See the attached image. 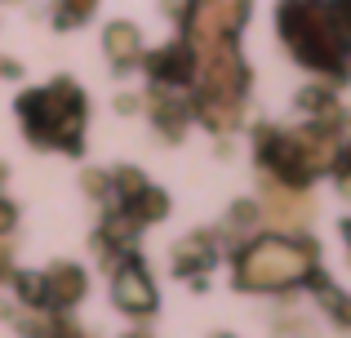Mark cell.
Returning a JSON list of instances; mask_svg holds the SVG:
<instances>
[{
    "label": "cell",
    "mask_w": 351,
    "mask_h": 338,
    "mask_svg": "<svg viewBox=\"0 0 351 338\" xmlns=\"http://www.w3.org/2000/svg\"><path fill=\"white\" fill-rule=\"evenodd\" d=\"M116 303L125 307V312H152V307H156L152 280H147L138 267H125V271L116 276Z\"/></svg>",
    "instance_id": "cell-2"
},
{
    "label": "cell",
    "mask_w": 351,
    "mask_h": 338,
    "mask_svg": "<svg viewBox=\"0 0 351 338\" xmlns=\"http://www.w3.org/2000/svg\"><path fill=\"white\" fill-rule=\"evenodd\" d=\"M307 267H311L307 250H298L289 241H258L240 263V280L254 289H271V285H289V280L307 276Z\"/></svg>",
    "instance_id": "cell-1"
},
{
    "label": "cell",
    "mask_w": 351,
    "mask_h": 338,
    "mask_svg": "<svg viewBox=\"0 0 351 338\" xmlns=\"http://www.w3.org/2000/svg\"><path fill=\"white\" fill-rule=\"evenodd\" d=\"M9 223H14V205H9V200H0V232H5Z\"/></svg>",
    "instance_id": "cell-4"
},
{
    "label": "cell",
    "mask_w": 351,
    "mask_h": 338,
    "mask_svg": "<svg viewBox=\"0 0 351 338\" xmlns=\"http://www.w3.org/2000/svg\"><path fill=\"white\" fill-rule=\"evenodd\" d=\"M107 45H112V53H129V49H138V36L129 32V27H112Z\"/></svg>",
    "instance_id": "cell-3"
}]
</instances>
